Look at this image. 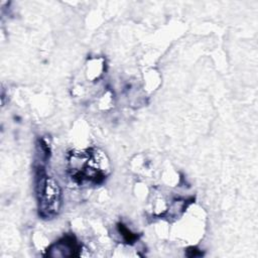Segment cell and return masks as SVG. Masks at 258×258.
I'll use <instances>...</instances> for the list:
<instances>
[{
  "mask_svg": "<svg viewBox=\"0 0 258 258\" xmlns=\"http://www.w3.org/2000/svg\"><path fill=\"white\" fill-rule=\"evenodd\" d=\"M118 229H119V232L120 234L122 235V237L124 238V240L127 242V243H133L137 240V235H135L134 233H132L127 227H125L124 225L120 224L118 225Z\"/></svg>",
  "mask_w": 258,
  "mask_h": 258,
  "instance_id": "obj_4",
  "label": "cell"
},
{
  "mask_svg": "<svg viewBox=\"0 0 258 258\" xmlns=\"http://www.w3.org/2000/svg\"><path fill=\"white\" fill-rule=\"evenodd\" d=\"M81 246L73 236H66L47 249V256L50 257H71L80 255Z\"/></svg>",
  "mask_w": 258,
  "mask_h": 258,
  "instance_id": "obj_3",
  "label": "cell"
},
{
  "mask_svg": "<svg viewBox=\"0 0 258 258\" xmlns=\"http://www.w3.org/2000/svg\"><path fill=\"white\" fill-rule=\"evenodd\" d=\"M35 188L39 216L44 219L57 216L61 209V189L57 181L47 176L41 167L36 174Z\"/></svg>",
  "mask_w": 258,
  "mask_h": 258,
  "instance_id": "obj_2",
  "label": "cell"
},
{
  "mask_svg": "<svg viewBox=\"0 0 258 258\" xmlns=\"http://www.w3.org/2000/svg\"><path fill=\"white\" fill-rule=\"evenodd\" d=\"M69 170L72 178L78 182L99 183L110 172V163L106 154L99 149L74 152L69 159Z\"/></svg>",
  "mask_w": 258,
  "mask_h": 258,
  "instance_id": "obj_1",
  "label": "cell"
}]
</instances>
